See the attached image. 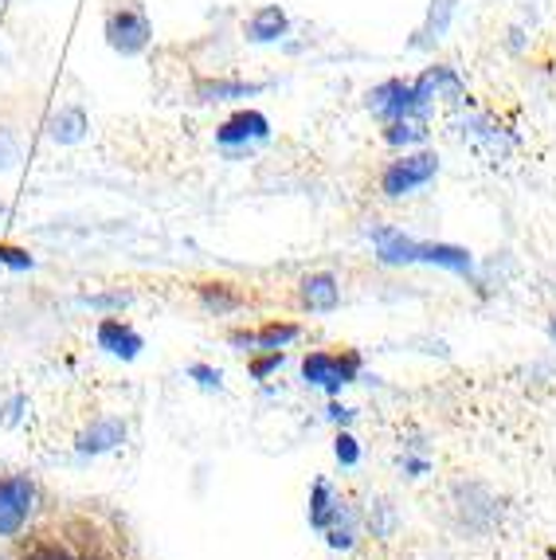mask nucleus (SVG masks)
<instances>
[{
	"instance_id": "1",
	"label": "nucleus",
	"mask_w": 556,
	"mask_h": 560,
	"mask_svg": "<svg viewBox=\"0 0 556 560\" xmlns=\"http://www.w3.org/2000/svg\"><path fill=\"white\" fill-rule=\"evenodd\" d=\"M372 240V252L384 267H439V271H451V275H471L474 271V255L459 243H431V240H412L404 235L399 228L392 224H377L369 232Z\"/></svg>"
},
{
	"instance_id": "2",
	"label": "nucleus",
	"mask_w": 556,
	"mask_h": 560,
	"mask_svg": "<svg viewBox=\"0 0 556 560\" xmlns=\"http://www.w3.org/2000/svg\"><path fill=\"white\" fill-rule=\"evenodd\" d=\"M361 373H364V357L357 349H341V353L314 349V353L302 357V381L329 396H341V388L361 381Z\"/></svg>"
},
{
	"instance_id": "3",
	"label": "nucleus",
	"mask_w": 556,
	"mask_h": 560,
	"mask_svg": "<svg viewBox=\"0 0 556 560\" xmlns=\"http://www.w3.org/2000/svg\"><path fill=\"white\" fill-rule=\"evenodd\" d=\"M439 177V158L431 150H419V153H404L399 161H392L389 168L381 173V192L389 200H404L412 197L416 188L431 185Z\"/></svg>"
},
{
	"instance_id": "4",
	"label": "nucleus",
	"mask_w": 556,
	"mask_h": 560,
	"mask_svg": "<svg viewBox=\"0 0 556 560\" xmlns=\"http://www.w3.org/2000/svg\"><path fill=\"white\" fill-rule=\"evenodd\" d=\"M36 510V482L28 475L0 478V537H16Z\"/></svg>"
},
{
	"instance_id": "5",
	"label": "nucleus",
	"mask_w": 556,
	"mask_h": 560,
	"mask_svg": "<svg viewBox=\"0 0 556 560\" xmlns=\"http://www.w3.org/2000/svg\"><path fill=\"white\" fill-rule=\"evenodd\" d=\"M364 103H369V110L377 114V118H384V126L399 118H416V114L424 110L416 98V86L404 83V79H384L381 86H372Z\"/></svg>"
},
{
	"instance_id": "6",
	"label": "nucleus",
	"mask_w": 556,
	"mask_h": 560,
	"mask_svg": "<svg viewBox=\"0 0 556 560\" xmlns=\"http://www.w3.org/2000/svg\"><path fill=\"white\" fill-rule=\"evenodd\" d=\"M149 36H153V28H149L146 12L118 9L106 16V44H111L118 56H138V51H146Z\"/></svg>"
},
{
	"instance_id": "7",
	"label": "nucleus",
	"mask_w": 556,
	"mask_h": 560,
	"mask_svg": "<svg viewBox=\"0 0 556 560\" xmlns=\"http://www.w3.org/2000/svg\"><path fill=\"white\" fill-rule=\"evenodd\" d=\"M270 138V118L263 110H235L232 118L216 126V141L223 150H247Z\"/></svg>"
},
{
	"instance_id": "8",
	"label": "nucleus",
	"mask_w": 556,
	"mask_h": 560,
	"mask_svg": "<svg viewBox=\"0 0 556 560\" xmlns=\"http://www.w3.org/2000/svg\"><path fill=\"white\" fill-rule=\"evenodd\" d=\"M94 341H99L103 353L118 357V361H138L141 349H146V337H141L130 322H121L118 314H106V318L94 326Z\"/></svg>"
},
{
	"instance_id": "9",
	"label": "nucleus",
	"mask_w": 556,
	"mask_h": 560,
	"mask_svg": "<svg viewBox=\"0 0 556 560\" xmlns=\"http://www.w3.org/2000/svg\"><path fill=\"white\" fill-rule=\"evenodd\" d=\"M126 435H130V428H126L121 416H99V420H91L74 435V451L79 455H106V451L121 447Z\"/></svg>"
},
{
	"instance_id": "10",
	"label": "nucleus",
	"mask_w": 556,
	"mask_h": 560,
	"mask_svg": "<svg viewBox=\"0 0 556 560\" xmlns=\"http://www.w3.org/2000/svg\"><path fill=\"white\" fill-rule=\"evenodd\" d=\"M298 302H302V310H310V314H334V310L341 306V282L329 271L306 275V279L298 282Z\"/></svg>"
},
{
	"instance_id": "11",
	"label": "nucleus",
	"mask_w": 556,
	"mask_h": 560,
	"mask_svg": "<svg viewBox=\"0 0 556 560\" xmlns=\"http://www.w3.org/2000/svg\"><path fill=\"white\" fill-rule=\"evenodd\" d=\"M91 130V121H86V110L83 106H63L47 118V138L56 141V145H79Z\"/></svg>"
},
{
	"instance_id": "12",
	"label": "nucleus",
	"mask_w": 556,
	"mask_h": 560,
	"mask_svg": "<svg viewBox=\"0 0 556 560\" xmlns=\"http://www.w3.org/2000/svg\"><path fill=\"white\" fill-rule=\"evenodd\" d=\"M290 28L287 12L278 9V4H263V9L251 12L247 20V39L251 44H275V39H282Z\"/></svg>"
},
{
	"instance_id": "13",
	"label": "nucleus",
	"mask_w": 556,
	"mask_h": 560,
	"mask_svg": "<svg viewBox=\"0 0 556 560\" xmlns=\"http://www.w3.org/2000/svg\"><path fill=\"white\" fill-rule=\"evenodd\" d=\"M196 299H200V306H205L208 314H216V318H228V314L243 310V294L232 282H200V287H196Z\"/></svg>"
},
{
	"instance_id": "14",
	"label": "nucleus",
	"mask_w": 556,
	"mask_h": 560,
	"mask_svg": "<svg viewBox=\"0 0 556 560\" xmlns=\"http://www.w3.org/2000/svg\"><path fill=\"white\" fill-rule=\"evenodd\" d=\"M337 505H341V498L334 494V486L325 482V478H317L314 486H310V505H306V517L314 529H329V522H334Z\"/></svg>"
},
{
	"instance_id": "15",
	"label": "nucleus",
	"mask_w": 556,
	"mask_h": 560,
	"mask_svg": "<svg viewBox=\"0 0 556 560\" xmlns=\"http://www.w3.org/2000/svg\"><path fill=\"white\" fill-rule=\"evenodd\" d=\"M263 83H240V79H208V83L196 86V98L200 103H232V98H251V94H259Z\"/></svg>"
},
{
	"instance_id": "16",
	"label": "nucleus",
	"mask_w": 556,
	"mask_h": 560,
	"mask_svg": "<svg viewBox=\"0 0 556 560\" xmlns=\"http://www.w3.org/2000/svg\"><path fill=\"white\" fill-rule=\"evenodd\" d=\"M298 337H302V329L294 322H267L263 329H255V346H259V353L263 349H287Z\"/></svg>"
},
{
	"instance_id": "17",
	"label": "nucleus",
	"mask_w": 556,
	"mask_h": 560,
	"mask_svg": "<svg viewBox=\"0 0 556 560\" xmlns=\"http://www.w3.org/2000/svg\"><path fill=\"white\" fill-rule=\"evenodd\" d=\"M424 138H427L424 121H416V118H399V121H389V126H384V141H389V145H396V150L419 145Z\"/></svg>"
},
{
	"instance_id": "18",
	"label": "nucleus",
	"mask_w": 556,
	"mask_h": 560,
	"mask_svg": "<svg viewBox=\"0 0 556 560\" xmlns=\"http://www.w3.org/2000/svg\"><path fill=\"white\" fill-rule=\"evenodd\" d=\"M282 364H287V349H263V353H251L247 373H251V381H267Z\"/></svg>"
},
{
	"instance_id": "19",
	"label": "nucleus",
	"mask_w": 556,
	"mask_h": 560,
	"mask_svg": "<svg viewBox=\"0 0 556 560\" xmlns=\"http://www.w3.org/2000/svg\"><path fill=\"white\" fill-rule=\"evenodd\" d=\"M334 458L341 463V467H361V443H357V435L352 431H337L334 435Z\"/></svg>"
},
{
	"instance_id": "20",
	"label": "nucleus",
	"mask_w": 556,
	"mask_h": 560,
	"mask_svg": "<svg viewBox=\"0 0 556 560\" xmlns=\"http://www.w3.org/2000/svg\"><path fill=\"white\" fill-rule=\"evenodd\" d=\"M451 12H454V0H431V16H427V28H424V39H439L451 24Z\"/></svg>"
},
{
	"instance_id": "21",
	"label": "nucleus",
	"mask_w": 556,
	"mask_h": 560,
	"mask_svg": "<svg viewBox=\"0 0 556 560\" xmlns=\"http://www.w3.org/2000/svg\"><path fill=\"white\" fill-rule=\"evenodd\" d=\"M185 376L200 384V388H208V393H220V388H223V373H220V369H212V364H205V361L188 364Z\"/></svg>"
},
{
	"instance_id": "22",
	"label": "nucleus",
	"mask_w": 556,
	"mask_h": 560,
	"mask_svg": "<svg viewBox=\"0 0 556 560\" xmlns=\"http://www.w3.org/2000/svg\"><path fill=\"white\" fill-rule=\"evenodd\" d=\"M0 267H9V271H32L36 267V255L24 252V247H12V243H0Z\"/></svg>"
},
{
	"instance_id": "23",
	"label": "nucleus",
	"mask_w": 556,
	"mask_h": 560,
	"mask_svg": "<svg viewBox=\"0 0 556 560\" xmlns=\"http://www.w3.org/2000/svg\"><path fill=\"white\" fill-rule=\"evenodd\" d=\"M134 302V294H121V290H114V294H86L83 306L91 310H126Z\"/></svg>"
},
{
	"instance_id": "24",
	"label": "nucleus",
	"mask_w": 556,
	"mask_h": 560,
	"mask_svg": "<svg viewBox=\"0 0 556 560\" xmlns=\"http://www.w3.org/2000/svg\"><path fill=\"white\" fill-rule=\"evenodd\" d=\"M24 560H83V557L59 549V545H32V549L24 552Z\"/></svg>"
},
{
	"instance_id": "25",
	"label": "nucleus",
	"mask_w": 556,
	"mask_h": 560,
	"mask_svg": "<svg viewBox=\"0 0 556 560\" xmlns=\"http://www.w3.org/2000/svg\"><path fill=\"white\" fill-rule=\"evenodd\" d=\"M20 161V145L12 138V130H0V168H12Z\"/></svg>"
},
{
	"instance_id": "26",
	"label": "nucleus",
	"mask_w": 556,
	"mask_h": 560,
	"mask_svg": "<svg viewBox=\"0 0 556 560\" xmlns=\"http://www.w3.org/2000/svg\"><path fill=\"white\" fill-rule=\"evenodd\" d=\"M228 346H232L235 353H259V346H255V329H232V334H228Z\"/></svg>"
},
{
	"instance_id": "27",
	"label": "nucleus",
	"mask_w": 556,
	"mask_h": 560,
	"mask_svg": "<svg viewBox=\"0 0 556 560\" xmlns=\"http://www.w3.org/2000/svg\"><path fill=\"white\" fill-rule=\"evenodd\" d=\"M399 467H404V475H408V478H424L427 470H431V463H427V458H412V455H404V458H399Z\"/></svg>"
},
{
	"instance_id": "28",
	"label": "nucleus",
	"mask_w": 556,
	"mask_h": 560,
	"mask_svg": "<svg viewBox=\"0 0 556 560\" xmlns=\"http://www.w3.org/2000/svg\"><path fill=\"white\" fill-rule=\"evenodd\" d=\"M24 396H16V400L9 404V408H4V416H0V420H4V428H16V420H20V408H24Z\"/></svg>"
},
{
	"instance_id": "29",
	"label": "nucleus",
	"mask_w": 556,
	"mask_h": 560,
	"mask_svg": "<svg viewBox=\"0 0 556 560\" xmlns=\"http://www.w3.org/2000/svg\"><path fill=\"white\" fill-rule=\"evenodd\" d=\"M329 420L341 423V428H345V423L352 420V408H341V404H329Z\"/></svg>"
},
{
	"instance_id": "30",
	"label": "nucleus",
	"mask_w": 556,
	"mask_h": 560,
	"mask_svg": "<svg viewBox=\"0 0 556 560\" xmlns=\"http://www.w3.org/2000/svg\"><path fill=\"white\" fill-rule=\"evenodd\" d=\"M548 337H553V341H556V322H553V326H548Z\"/></svg>"
},
{
	"instance_id": "31",
	"label": "nucleus",
	"mask_w": 556,
	"mask_h": 560,
	"mask_svg": "<svg viewBox=\"0 0 556 560\" xmlns=\"http://www.w3.org/2000/svg\"><path fill=\"white\" fill-rule=\"evenodd\" d=\"M4 212H9V208H4V205H0V215H4Z\"/></svg>"
}]
</instances>
